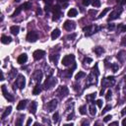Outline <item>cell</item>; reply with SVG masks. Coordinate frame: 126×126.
I'll list each match as a JSON object with an SVG mask.
<instances>
[{
    "label": "cell",
    "instance_id": "cell-1",
    "mask_svg": "<svg viewBox=\"0 0 126 126\" xmlns=\"http://www.w3.org/2000/svg\"><path fill=\"white\" fill-rule=\"evenodd\" d=\"M25 86H26V78L24 75L19 74L17 79H16L15 84L13 85V89H14V91H16L17 88H19L20 90H23L25 88Z\"/></svg>",
    "mask_w": 126,
    "mask_h": 126
},
{
    "label": "cell",
    "instance_id": "cell-2",
    "mask_svg": "<svg viewBox=\"0 0 126 126\" xmlns=\"http://www.w3.org/2000/svg\"><path fill=\"white\" fill-rule=\"evenodd\" d=\"M98 30H100L99 27L97 26H93V25H90V26H87L83 29V31L85 32V35L86 36H90L92 34H94V32H96Z\"/></svg>",
    "mask_w": 126,
    "mask_h": 126
},
{
    "label": "cell",
    "instance_id": "cell-3",
    "mask_svg": "<svg viewBox=\"0 0 126 126\" xmlns=\"http://www.w3.org/2000/svg\"><path fill=\"white\" fill-rule=\"evenodd\" d=\"M56 82H57V80L55 78H53L51 76H47V79L45 80V82L43 84V89L44 90H50L51 88H53L55 86Z\"/></svg>",
    "mask_w": 126,
    "mask_h": 126
},
{
    "label": "cell",
    "instance_id": "cell-4",
    "mask_svg": "<svg viewBox=\"0 0 126 126\" xmlns=\"http://www.w3.org/2000/svg\"><path fill=\"white\" fill-rule=\"evenodd\" d=\"M42 79V72L40 70H35L32 75V79H31V84L32 83H35V84H39L41 82Z\"/></svg>",
    "mask_w": 126,
    "mask_h": 126
},
{
    "label": "cell",
    "instance_id": "cell-5",
    "mask_svg": "<svg viewBox=\"0 0 126 126\" xmlns=\"http://www.w3.org/2000/svg\"><path fill=\"white\" fill-rule=\"evenodd\" d=\"M122 11H123V9H122L121 7H115V8H114V10L110 13V15H109V17H108L107 21L109 22V21H112V20H115V19L119 18V16L121 15Z\"/></svg>",
    "mask_w": 126,
    "mask_h": 126
},
{
    "label": "cell",
    "instance_id": "cell-6",
    "mask_svg": "<svg viewBox=\"0 0 126 126\" xmlns=\"http://www.w3.org/2000/svg\"><path fill=\"white\" fill-rule=\"evenodd\" d=\"M71 64H75V56L73 54H68V55L64 56L62 59V65L70 66Z\"/></svg>",
    "mask_w": 126,
    "mask_h": 126
},
{
    "label": "cell",
    "instance_id": "cell-7",
    "mask_svg": "<svg viewBox=\"0 0 126 126\" xmlns=\"http://www.w3.org/2000/svg\"><path fill=\"white\" fill-rule=\"evenodd\" d=\"M68 94H69V90H68V88H67L66 86H61V87H59V88L57 89V91H56V94H57L60 98H63V97L67 96Z\"/></svg>",
    "mask_w": 126,
    "mask_h": 126
},
{
    "label": "cell",
    "instance_id": "cell-8",
    "mask_svg": "<svg viewBox=\"0 0 126 126\" xmlns=\"http://www.w3.org/2000/svg\"><path fill=\"white\" fill-rule=\"evenodd\" d=\"M52 12H53V18H52V20L53 21H58L60 19V17L62 16L61 8L58 5H55V6L52 7Z\"/></svg>",
    "mask_w": 126,
    "mask_h": 126
},
{
    "label": "cell",
    "instance_id": "cell-9",
    "mask_svg": "<svg viewBox=\"0 0 126 126\" xmlns=\"http://www.w3.org/2000/svg\"><path fill=\"white\" fill-rule=\"evenodd\" d=\"M97 76H98V75H96V74H94V73L92 72V73L88 76V78H87L86 87H89V86H91V85H95V84L97 83V80H96Z\"/></svg>",
    "mask_w": 126,
    "mask_h": 126
},
{
    "label": "cell",
    "instance_id": "cell-10",
    "mask_svg": "<svg viewBox=\"0 0 126 126\" xmlns=\"http://www.w3.org/2000/svg\"><path fill=\"white\" fill-rule=\"evenodd\" d=\"M37 38H38V33L34 31H30L27 34V40L29 42H34L37 40Z\"/></svg>",
    "mask_w": 126,
    "mask_h": 126
},
{
    "label": "cell",
    "instance_id": "cell-11",
    "mask_svg": "<svg viewBox=\"0 0 126 126\" xmlns=\"http://www.w3.org/2000/svg\"><path fill=\"white\" fill-rule=\"evenodd\" d=\"M57 104H58L57 99H52L49 102H47V104H45V108H46V110L48 112H52L57 107Z\"/></svg>",
    "mask_w": 126,
    "mask_h": 126
},
{
    "label": "cell",
    "instance_id": "cell-12",
    "mask_svg": "<svg viewBox=\"0 0 126 126\" xmlns=\"http://www.w3.org/2000/svg\"><path fill=\"white\" fill-rule=\"evenodd\" d=\"M1 90H2V94H3V95L5 96V98L6 99H8L9 101H13L15 98H14V96L7 91V89H6V86L5 85H2L1 86Z\"/></svg>",
    "mask_w": 126,
    "mask_h": 126
},
{
    "label": "cell",
    "instance_id": "cell-13",
    "mask_svg": "<svg viewBox=\"0 0 126 126\" xmlns=\"http://www.w3.org/2000/svg\"><path fill=\"white\" fill-rule=\"evenodd\" d=\"M63 28H64L66 31H73V30L76 28V24H75V22H73V21L67 20V21H65V23L63 24Z\"/></svg>",
    "mask_w": 126,
    "mask_h": 126
},
{
    "label": "cell",
    "instance_id": "cell-14",
    "mask_svg": "<svg viewBox=\"0 0 126 126\" xmlns=\"http://www.w3.org/2000/svg\"><path fill=\"white\" fill-rule=\"evenodd\" d=\"M32 55H33V58L35 60H39V59H41L45 55V51L44 50H41V49H37V50H35L32 53Z\"/></svg>",
    "mask_w": 126,
    "mask_h": 126
},
{
    "label": "cell",
    "instance_id": "cell-15",
    "mask_svg": "<svg viewBox=\"0 0 126 126\" xmlns=\"http://www.w3.org/2000/svg\"><path fill=\"white\" fill-rule=\"evenodd\" d=\"M116 57H117V59H118L120 62H124V61L126 60V51H124V50L119 51Z\"/></svg>",
    "mask_w": 126,
    "mask_h": 126
},
{
    "label": "cell",
    "instance_id": "cell-16",
    "mask_svg": "<svg viewBox=\"0 0 126 126\" xmlns=\"http://www.w3.org/2000/svg\"><path fill=\"white\" fill-rule=\"evenodd\" d=\"M18 63L19 64H24V63H26L27 61H28V55L26 54V53H23V54H21L19 57H18Z\"/></svg>",
    "mask_w": 126,
    "mask_h": 126
},
{
    "label": "cell",
    "instance_id": "cell-17",
    "mask_svg": "<svg viewBox=\"0 0 126 126\" xmlns=\"http://www.w3.org/2000/svg\"><path fill=\"white\" fill-rule=\"evenodd\" d=\"M36 107H37V102L36 101H32L31 102V105H30V112L32 113V114H35V112H36Z\"/></svg>",
    "mask_w": 126,
    "mask_h": 126
},
{
    "label": "cell",
    "instance_id": "cell-18",
    "mask_svg": "<svg viewBox=\"0 0 126 126\" xmlns=\"http://www.w3.org/2000/svg\"><path fill=\"white\" fill-rule=\"evenodd\" d=\"M60 34H61L60 30H59V29H55V30H53V32H51V38H52V39H56L57 37L60 36Z\"/></svg>",
    "mask_w": 126,
    "mask_h": 126
},
{
    "label": "cell",
    "instance_id": "cell-19",
    "mask_svg": "<svg viewBox=\"0 0 126 126\" xmlns=\"http://www.w3.org/2000/svg\"><path fill=\"white\" fill-rule=\"evenodd\" d=\"M27 102H28L27 99H23V100H21V101L19 102V104L17 105V109H18V110H22V109H24V108L26 107V105H27Z\"/></svg>",
    "mask_w": 126,
    "mask_h": 126
},
{
    "label": "cell",
    "instance_id": "cell-20",
    "mask_svg": "<svg viewBox=\"0 0 126 126\" xmlns=\"http://www.w3.org/2000/svg\"><path fill=\"white\" fill-rule=\"evenodd\" d=\"M93 50H94V53H95L97 56H99L100 54H102V53L104 52V49H103L101 46H95V47H94Z\"/></svg>",
    "mask_w": 126,
    "mask_h": 126
},
{
    "label": "cell",
    "instance_id": "cell-21",
    "mask_svg": "<svg viewBox=\"0 0 126 126\" xmlns=\"http://www.w3.org/2000/svg\"><path fill=\"white\" fill-rule=\"evenodd\" d=\"M41 92V86L39 84H36L32 90V94L36 95V94H39V93Z\"/></svg>",
    "mask_w": 126,
    "mask_h": 126
},
{
    "label": "cell",
    "instance_id": "cell-22",
    "mask_svg": "<svg viewBox=\"0 0 126 126\" xmlns=\"http://www.w3.org/2000/svg\"><path fill=\"white\" fill-rule=\"evenodd\" d=\"M12 41V38L10 36H7V35H2L1 36V42L4 43V44H8Z\"/></svg>",
    "mask_w": 126,
    "mask_h": 126
},
{
    "label": "cell",
    "instance_id": "cell-23",
    "mask_svg": "<svg viewBox=\"0 0 126 126\" xmlns=\"http://www.w3.org/2000/svg\"><path fill=\"white\" fill-rule=\"evenodd\" d=\"M19 31H20V27L19 26H12L10 28V32L14 34V35H17L19 33Z\"/></svg>",
    "mask_w": 126,
    "mask_h": 126
},
{
    "label": "cell",
    "instance_id": "cell-24",
    "mask_svg": "<svg viewBox=\"0 0 126 126\" xmlns=\"http://www.w3.org/2000/svg\"><path fill=\"white\" fill-rule=\"evenodd\" d=\"M89 111H90V114L93 115V116L96 114V108H95V106H94V103H91V104H90V106H89Z\"/></svg>",
    "mask_w": 126,
    "mask_h": 126
},
{
    "label": "cell",
    "instance_id": "cell-25",
    "mask_svg": "<svg viewBox=\"0 0 126 126\" xmlns=\"http://www.w3.org/2000/svg\"><path fill=\"white\" fill-rule=\"evenodd\" d=\"M67 15H68V17H70V18H71V17H72V18H73V17H76V16L78 15V11H77L75 8H72V9H70V10L68 11V14H67Z\"/></svg>",
    "mask_w": 126,
    "mask_h": 126
},
{
    "label": "cell",
    "instance_id": "cell-26",
    "mask_svg": "<svg viewBox=\"0 0 126 126\" xmlns=\"http://www.w3.org/2000/svg\"><path fill=\"white\" fill-rule=\"evenodd\" d=\"M58 59H59V55L58 54H55V55H50L49 56V60L53 63V64H57V62H58Z\"/></svg>",
    "mask_w": 126,
    "mask_h": 126
},
{
    "label": "cell",
    "instance_id": "cell-27",
    "mask_svg": "<svg viewBox=\"0 0 126 126\" xmlns=\"http://www.w3.org/2000/svg\"><path fill=\"white\" fill-rule=\"evenodd\" d=\"M11 111H12V106H8L6 109H5V111H4V113L2 114V116H1V118L2 119H5V117H7L10 113H11Z\"/></svg>",
    "mask_w": 126,
    "mask_h": 126
},
{
    "label": "cell",
    "instance_id": "cell-28",
    "mask_svg": "<svg viewBox=\"0 0 126 126\" xmlns=\"http://www.w3.org/2000/svg\"><path fill=\"white\" fill-rule=\"evenodd\" d=\"M75 68H72V69H69V70H66L64 73H63V76L64 77H66V78H70L71 76H72V74H73V70H74Z\"/></svg>",
    "mask_w": 126,
    "mask_h": 126
},
{
    "label": "cell",
    "instance_id": "cell-29",
    "mask_svg": "<svg viewBox=\"0 0 126 126\" xmlns=\"http://www.w3.org/2000/svg\"><path fill=\"white\" fill-rule=\"evenodd\" d=\"M95 95H96V94H95V93H94V94H88V95L86 96V98H87V100H89V101L93 102V100L94 99Z\"/></svg>",
    "mask_w": 126,
    "mask_h": 126
},
{
    "label": "cell",
    "instance_id": "cell-30",
    "mask_svg": "<svg viewBox=\"0 0 126 126\" xmlns=\"http://www.w3.org/2000/svg\"><path fill=\"white\" fill-rule=\"evenodd\" d=\"M22 10H23V8H22V6H20V7H18V8H17L16 10H15V12H14V13H13V14L11 15V17L13 18V17H16V16H18V15H19V14L21 13V11H22Z\"/></svg>",
    "mask_w": 126,
    "mask_h": 126
},
{
    "label": "cell",
    "instance_id": "cell-31",
    "mask_svg": "<svg viewBox=\"0 0 126 126\" xmlns=\"http://www.w3.org/2000/svg\"><path fill=\"white\" fill-rule=\"evenodd\" d=\"M21 6H22L23 10H29V9L32 8V4H31L30 2H26V3H24V4L21 5Z\"/></svg>",
    "mask_w": 126,
    "mask_h": 126
},
{
    "label": "cell",
    "instance_id": "cell-32",
    "mask_svg": "<svg viewBox=\"0 0 126 126\" xmlns=\"http://www.w3.org/2000/svg\"><path fill=\"white\" fill-rule=\"evenodd\" d=\"M86 76V74H85V72H83V71H80L76 76H75V79L78 81V80H80V79H82L83 77H85Z\"/></svg>",
    "mask_w": 126,
    "mask_h": 126
},
{
    "label": "cell",
    "instance_id": "cell-33",
    "mask_svg": "<svg viewBox=\"0 0 126 126\" xmlns=\"http://www.w3.org/2000/svg\"><path fill=\"white\" fill-rule=\"evenodd\" d=\"M16 74H17V70L14 69V68H12V70H11V72H10V74H9V78H10V79H13V78L16 76Z\"/></svg>",
    "mask_w": 126,
    "mask_h": 126
},
{
    "label": "cell",
    "instance_id": "cell-34",
    "mask_svg": "<svg viewBox=\"0 0 126 126\" xmlns=\"http://www.w3.org/2000/svg\"><path fill=\"white\" fill-rule=\"evenodd\" d=\"M58 119H59V113L58 112H55L53 114V116H52V120H53L54 123H57L58 122Z\"/></svg>",
    "mask_w": 126,
    "mask_h": 126
},
{
    "label": "cell",
    "instance_id": "cell-35",
    "mask_svg": "<svg viewBox=\"0 0 126 126\" xmlns=\"http://www.w3.org/2000/svg\"><path fill=\"white\" fill-rule=\"evenodd\" d=\"M110 67H111V69H112V71H113L114 73H115V72H117V71H118V68H119L118 64H116V63L111 64V65H110Z\"/></svg>",
    "mask_w": 126,
    "mask_h": 126
},
{
    "label": "cell",
    "instance_id": "cell-36",
    "mask_svg": "<svg viewBox=\"0 0 126 126\" xmlns=\"http://www.w3.org/2000/svg\"><path fill=\"white\" fill-rule=\"evenodd\" d=\"M118 30H119V32H126V26L123 25V24H120V25L118 26Z\"/></svg>",
    "mask_w": 126,
    "mask_h": 126
},
{
    "label": "cell",
    "instance_id": "cell-37",
    "mask_svg": "<svg viewBox=\"0 0 126 126\" xmlns=\"http://www.w3.org/2000/svg\"><path fill=\"white\" fill-rule=\"evenodd\" d=\"M79 110H80V113H81L82 115H85V114L87 113V111H86V105H82V106H80Z\"/></svg>",
    "mask_w": 126,
    "mask_h": 126
},
{
    "label": "cell",
    "instance_id": "cell-38",
    "mask_svg": "<svg viewBox=\"0 0 126 126\" xmlns=\"http://www.w3.org/2000/svg\"><path fill=\"white\" fill-rule=\"evenodd\" d=\"M109 10H110V8H105V9H104V10H103V11H102V12L100 13V15H99V16H98L97 18H98V19L102 18V17H103V16H104V15H105V14H106V13H107V12H108Z\"/></svg>",
    "mask_w": 126,
    "mask_h": 126
},
{
    "label": "cell",
    "instance_id": "cell-39",
    "mask_svg": "<svg viewBox=\"0 0 126 126\" xmlns=\"http://www.w3.org/2000/svg\"><path fill=\"white\" fill-rule=\"evenodd\" d=\"M110 109H111V105H110V104H107V105H106V106L101 110V114H104L105 112H107V111H108V110H110Z\"/></svg>",
    "mask_w": 126,
    "mask_h": 126
},
{
    "label": "cell",
    "instance_id": "cell-40",
    "mask_svg": "<svg viewBox=\"0 0 126 126\" xmlns=\"http://www.w3.org/2000/svg\"><path fill=\"white\" fill-rule=\"evenodd\" d=\"M23 117H25V115H23V114L20 115V118L16 121V125H22V123H23V119H24Z\"/></svg>",
    "mask_w": 126,
    "mask_h": 126
},
{
    "label": "cell",
    "instance_id": "cell-41",
    "mask_svg": "<svg viewBox=\"0 0 126 126\" xmlns=\"http://www.w3.org/2000/svg\"><path fill=\"white\" fill-rule=\"evenodd\" d=\"M92 4H93L94 7H99L100 6V1L99 0H94Z\"/></svg>",
    "mask_w": 126,
    "mask_h": 126
},
{
    "label": "cell",
    "instance_id": "cell-42",
    "mask_svg": "<svg viewBox=\"0 0 126 126\" xmlns=\"http://www.w3.org/2000/svg\"><path fill=\"white\" fill-rule=\"evenodd\" d=\"M76 37V33H72V34H68L67 36H66V38L67 39H69V40H73L74 38Z\"/></svg>",
    "mask_w": 126,
    "mask_h": 126
},
{
    "label": "cell",
    "instance_id": "cell-43",
    "mask_svg": "<svg viewBox=\"0 0 126 126\" xmlns=\"http://www.w3.org/2000/svg\"><path fill=\"white\" fill-rule=\"evenodd\" d=\"M111 94H112L111 91H110V90H108V91H107V93H106V95H105V98H106V100H109V99H110V97H111Z\"/></svg>",
    "mask_w": 126,
    "mask_h": 126
},
{
    "label": "cell",
    "instance_id": "cell-44",
    "mask_svg": "<svg viewBox=\"0 0 126 126\" xmlns=\"http://www.w3.org/2000/svg\"><path fill=\"white\" fill-rule=\"evenodd\" d=\"M92 61H93V59H92V58H90V57H86V58L84 59L83 63H85V64H89V63H91Z\"/></svg>",
    "mask_w": 126,
    "mask_h": 126
},
{
    "label": "cell",
    "instance_id": "cell-45",
    "mask_svg": "<svg viewBox=\"0 0 126 126\" xmlns=\"http://www.w3.org/2000/svg\"><path fill=\"white\" fill-rule=\"evenodd\" d=\"M96 13H97V11H96V10H89V15L94 16Z\"/></svg>",
    "mask_w": 126,
    "mask_h": 126
},
{
    "label": "cell",
    "instance_id": "cell-46",
    "mask_svg": "<svg viewBox=\"0 0 126 126\" xmlns=\"http://www.w3.org/2000/svg\"><path fill=\"white\" fill-rule=\"evenodd\" d=\"M111 118H112V116H111V115H106V116L103 118V121H104V122H107V121H109Z\"/></svg>",
    "mask_w": 126,
    "mask_h": 126
},
{
    "label": "cell",
    "instance_id": "cell-47",
    "mask_svg": "<svg viewBox=\"0 0 126 126\" xmlns=\"http://www.w3.org/2000/svg\"><path fill=\"white\" fill-rule=\"evenodd\" d=\"M91 4V0H83V5L84 6H89Z\"/></svg>",
    "mask_w": 126,
    "mask_h": 126
},
{
    "label": "cell",
    "instance_id": "cell-48",
    "mask_svg": "<svg viewBox=\"0 0 126 126\" xmlns=\"http://www.w3.org/2000/svg\"><path fill=\"white\" fill-rule=\"evenodd\" d=\"M119 5H126V0H116Z\"/></svg>",
    "mask_w": 126,
    "mask_h": 126
},
{
    "label": "cell",
    "instance_id": "cell-49",
    "mask_svg": "<svg viewBox=\"0 0 126 126\" xmlns=\"http://www.w3.org/2000/svg\"><path fill=\"white\" fill-rule=\"evenodd\" d=\"M96 104H97L98 107H101L102 106V100L101 99H97L96 100Z\"/></svg>",
    "mask_w": 126,
    "mask_h": 126
},
{
    "label": "cell",
    "instance_id": "cell-50",
    "mask_svg": "<svg viewBox=\"0 0 126 126\" xmlns=\"http://www.w3.org/2000/svg\"><path fill=\"white\" fill-rule=\"evenodd\" d=\"M121 44H122V45H126V35L122 37V41H121Z\"/></svg>",
    "mask_w": 126,
    "mask_h": 126
},
{
    "label": "cell",
    "instance_id": "cell-51",
    "mask_svg": "<svg viewBox=\"0 0 126 126\" xmlns=\"http://www.w3.org/2000/svg\"><path fill=\"white\" fill-rule=\"evenodd\" d=\"M73 116H74V113L72 112L70 115H68V116H67V118H66V119H67V120H71V119H73Z\"/></svg>",
    "mask_w": 126,
    "mask_h": 126
},
{
    "label": "cell",
    "instance_id": "cell-52",
    "mask_svg": "<svg viewBox=\"0 0 126 126\" xmlns=\"http://www.w3.org/2000/svg\"><path fill=\"white\" fill-rule=\"evenodd\" d=\"M107 29H108V30H110V31H111V30H113V29H114V25H113V24H110V25H108Z\"/></svg>",
    "mask_w": 126,
    "mask_h": 126
},
{
    "label": "cell",
    "instance_id": "cell-53",
    "mask_svg": "<svg viewBox=\"0 0 126 126\" xmlns=\"http://www.w3.org/2000/svg\"><path fill=\"white\" fill-rule=\"evenodd\" d=\"M31 123H32V118H29L28 121H27V123H26V125H30Z\"/></svg>",
    "mask_w": 126,
    "mask_h": 126
},
{
    "label": "cell",
    "instance_id": "cell-54",
    "mask_svg": "<svg viewBox=\"0 0 126 126\" xmlns=\"http://www.w3.org/2000/svg\"><path fill=\"white\" fill-rule=\"evenodd\" d=\"M125 114H126V107L121 111V115H125Z\"/></svg>",
    "mask_w": 126,
    "mask_h": 126
},
{
    "label": "cell",
    "instance_id": "cell-55",
    "mask_svg": "<svg viewBox=\"0 0 126 126\" xmlns=\"http://www.w3.org/2000/svg\"><path fill=\"white\" fill-rule=\"evenodd\" d=\"M86 124L88 125V124H89V121H87V120H85V121H83V122H82V125H86Z\"/></svg>",
    "mask_w": 126,
    "mask_h": 126
},
{
    "label": "cell",
    "instance_id": "cell-56",
    "mask_svg": "<svg viewBox=\"0 0 126 126\" xmlns=\"http://www.w3.org/2000/svg\"><path fill=\"white\" fill-rule=\"evenodd\" d=\"M122 125H123V126H125V125H126V118H124V119H123V121H122Z\"/></svg>",
    "mask_w": 126,
    "mask_h": 126
},
{
    "label": "cell",
    "instance_id": "cell-57",
    "mask_svg": "<svg viewBox=\"0 0 126 126\" xmlns=\"http://www.w3.org/2000/svg\"><path fill=\"white\" fill-rule=\"evenodd\" d=\"M36 14H37V15H40V14H41V10H40V9H37Z\"/></svg>",
    "mask_w": 126,
    "mask_h": 126
},
{
    "label": "cell",
    "instance_id": "cell-58",
    "mask_svg": "<svg viewBox=\"0 0 126 126\" xmlns=\"http://www.w3.org/2000/svg\"><path fill=\"white\" fill-rule=\"evenodd\" d=\"M1 81H3L4 80V74H3V72H1V79H0Z\"/></svg>",
    "mask_w": 126,
    "mask_h": 126
},
{
    "label": "cell",
    "instance_id": "cell-59",
    "mask_svg": "<svg viewBox=\"0 0 126 126\" xmlns=\"http://www.w3.org/2000/svg\"><path fill=\"white\" fill-rule=\"evenodd\" d=\"M118 124V122H112V123H110V125H117Z\"/></svg>",
    "mask_w": 126,
    "mask_h": 126
},
{
    "label": "cell",
    "instance_id": "cell-60",
    "mask_svg": "<svg viewBox=\"0 0 126 126\" xmlns=\"http://www.w3.org/2000/svg\"><path fill=\"white\" fill-rule=\"evenodd\" d=\"M44 1H46V2H48V3H51L52 0H44Z\"/></svg>",
    "mask_w": 126,
    "mask_h": 126
},
{
    "label": "cell",
    "instance_id": "cell-61",
    "mask_svg": "<svg viewBox=\"0 0 126 126\" xmlns=\"http://www.w3.org/2000/svg\"><path fill=\"white\" fill-rule=\"evenodd\" d=\"M15 1H16V2H19V1H21V0H15Z\"/></svg>",
    "mask_w": 126,
    "mask_h": 126
},
{
    "label": "cell",
    "instance_id": "cell-62",
    "mask_svg": "<svg viewBox=\"0 0 126 126\" xmlns=\"http://www.w3.org/2000/svg\"><path fill=\"white\" fill-rule=\"evenodd\" d=\"M124 79H125V80H126V76H124Z\"/></svg>",
    "mask_w": 126,
    "mask_h": 126
}]
</instances>
